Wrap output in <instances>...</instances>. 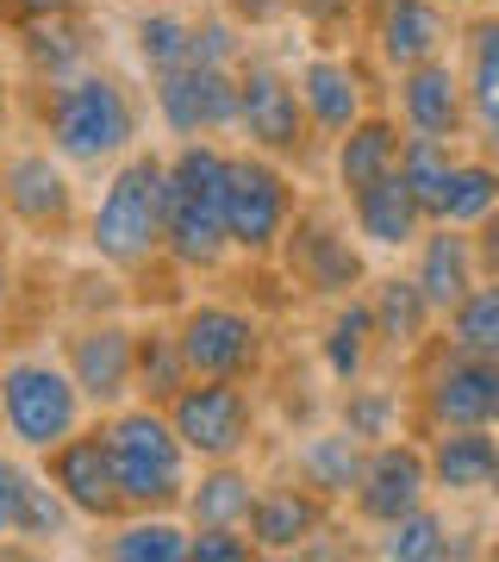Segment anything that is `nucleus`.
<instances>
[{
    "label": "nucleus",
    "instance_id": "obj_41",
    "mask_svg": "<svg viewBox=\"0 0 499 562\" xmlns=\"http://www.w3.org/2000/svg\"><path fill=\"white\" fill-rule=\"evenodd\" d=\"M287 13L306 20L313 32H325V38H338V32L362 25V0H287Z\"/></svg>",
    "mask_w": 499,
    "mask_h": 562
},
{
    "label": "nucleus",
    "instance_id": "obj_30",
    "mask_svg": "<svg viewBox=\"0 0 499 562\" xmlns=\"http://www.w3.org/2000/svg\"><path fill=\"white\" fill-rule=\"evenodd\" d=\"M375 362H381V338H375L368 294L331 301V313H325V331H319V369L331 375V387L375 375Z\"/></svg>",
    "mask_w": 499,
    "mask_h": 562
},
{
    "label": "nucleus",
    "instance_id": "obj_13",
    "mask_svg": "<svg viewBox=\"0 0 499 562\" xmlns=\"http://www.w3.org/2000/svg\"><path fill=\"white\" fill-rule=\"evenodd\" d=\"M144 88H150V120L175 144L231 138V125H238V63L188 57L162 76H144Z\"/></svg>",
    "mask_w": 499,
    "mask_h": 562
},
{
    "label": "nucleus",
    "instance_id": "obj_29",
    "mask_svg": "<svg viewBox=\"0 0 499 562\" xmlns=\"http://www.w3.org/2000/svg\"><path fill=\"white\" fill-rule=\"evenodd\" d=\"M343 213H350V225H356V238L368 244V250H387V257H406L412 244H419V232L431 220H424L419 194L394 176H381L375 188H362V194H350L343 201Z\"/></svg>",
    "mask_w": 499,
    "mask_h": 562
},
{
    "label": "nucleus",
    "instance_id": "obj_20",
    "mask_svg": "<svg viewBox=\"0 0 499 562\" xmlns=\"http://www.w3.org/2000/svg\"><path fill=\"white\" fill-rule=\"evenodd\" d=\"M338 519V506L313 494V487L299 482V475H262L257 487V506H250V538H257L262 557H306L313 543L331 531Z\"/></svg>",
    "mask_w": 499,
    "mask_h": 562
},
{
    "label": "nucleus",
    "instance_id": "obj_11",
    "mask_svg": "<svg viewBox=\"0 0 499 562\" xmlns=\"http://www.w3.org/2000/svg\"><path fill=\"white\" fill-rule=\"evenodd\" d=\"M412 431H443V425H494L499 419V357H475L456 344L431 338L412 357Z\"/></svg>",
    "mask_w": 499,
    "mask_h": 562
},
{
    "label": "nucleus",
    "instance_id": "obj_6",
    "mask_svg": "<svg viewBox=\"0 0 499 562\" xmlns=\"http://www.w3.org/2000/svg\"><path fill=\"white\" fill-rule=\"evenodd\" d=\"M0 194H7V225L20 238H32L38 250H63L69 238H81V220H88L81 181L38 132L7 138V150H0Z\"/></svg>",
    "mask_w": 499,
    "mask_h": 562
},
{
    "label": "nucleus",
    "instance_id": "obj_34",
    "mask_svg": "<svg viewBox=\"0 0 499 562\" xmlns=\"http://www.w3.org/2000/svg\"><path fill=\"white\" fill-rule=\"evenodd\" d=\"M94 550L113 562H188V519L181 513H125L94 531Z\"/></svg>",
    "mask_w": 499,
    "mask_h": 562
},
{
    "label": "nucleus",
    "instance_id": "obj_45",
    "mask_svg": "<svg viewBox=\"0 0 499 562\" xmlns=\"http://www.w3.org/2000/svg\"><path fill=\"white\" fill-rule=\"evenodd\" d=\"M475 257H480V276H499V206L475 225Z\"/></svg>",
    "mask_w": 499,
    "mask_h": 562
},
{
    "label": "nucleus",
    "instance_id": "obj_42",
    "mask_svg": "<svg viewBox=\"0 0 499 562\" xmlns=\"http://www.w3.org/2000/svg\"><path fill=\"white\" fill-rule=\"evenodd\" d=\"M88 7H94V0H0V32L57 20V13H88Z\"/></svg>",
    "mask_w": 499,
    "mask_h": 562
},
{
    "label": "nucleus",
    "instance_id": "obj_43",
    "mask_svg": "<svg viewBox=\"0 0 499 562\" xmlns=\"http://www.w3.org/2000/svg\"><path fill=\"white\" fill-rule=\"evenodd\" d=\"M219 7L243 25V32H250V38L269 32V25H281V20H294V13H287V0H219Z\"/></svg>",
    "mask_w": 499,
    "mask_h": 562
},
{
    "label": "nucleus",
    "instance_id": "obj_48",
    "mask_svg": "<svg viewBox=\"0 0 499 562\" xmlns=\"http://www.w3.org/2000/svg\"><path fill=\"white\" fill-rule=\"evenodd\" d=\"M480 557H494V562H499V531H494V538H487V550H480Z\"/></svg>",
    "mask_w": 499,
    "mask_h": 562
},
{
    "label": "nucleus",
    "instance_id": "obj_7",
    "mask_svg": "<svg viewBox=\"0 0 499 562\" xmlns=\"http://www.w3.org/2000/svg\"><path fill=\"white\" fill-rule=\"evenodd\" d=\"M275 269L287 276V288L299 301H319V306L362 294L368 276H375L368 269V244L356 238V225H350L338 194L299 206V220L287 225V238L275 250Z\"/></svg>",
    "mask_w": 499,
    "mask_h": 562
},
{
    "label": "nucleus",
    "instance_id": "obj_12",
    "mask_svg": "<svg viewBox=\"0 0 499 562\" xmlns=\"http://www.w3.org/2000/svg\"><path fill=\"white\" fill-rule=\"evenodd\" d=\"M181 443L194 462H238L262 450V387L257 382H219V375H194L169 401Z\"/></svg>",
    "mask_w": 499,
    "mask_h": 562
},
{
    "label": "nucleus",
    "instance_id": "obj_9",
    "mask_svg": "<svg viewBox=\"0 0 499 562\" xmlns=\"http://www.w3.org/2000/svg\"><path fill=\"white\" fill-rule=\"evenodd\" d=\"M175 338L188 350L194 375H219V382H269L275 369V331L257 306L225 301V294H194L175 306Z\"/></svg>",
    "mask_w": 499,
    "mask_h": 562
},
{
    "label": "nucleus",
    "instance_id": "obj_17",
    "mask_svg": "<svg viewBox=\"0 0 499 562\" xmlns=\"http://www.w3.org/2000/svg\"><path fill=\"white\" fill-rule=\"evenodd\" d=\"M387 113L399 120V132L468 144V81H462L456 50L387 76Z\"/></svg>",
    "mask_w": 499,
    "mask_h": 562
},
{
    "label": "nucleus",
    "instance_id": "obj_22",
    "mask_svg": "<svg viewBox=\"0 0 499 562\" xmlns=\"http://www.w3.org/2000/svg\"><path fill=\"white\" fill-rule=\"evenodd\" d=\"M406 257H412L406 269H412V281L424 288V301L438 306V319H450L462 306V294L480 281V257H475V232H468V225L431 220Z\"/></svg>",
    "mask_w": 499,
    "mask_h": 562
},
{
    "label": "nucleus",
    "instance_id": "obj_26",
    "mask_svg": "<svg viewBox=\"0 0 499 562\" xmlns=\"http://www.w3.org/2000/svg\"><path fill=\"white\" fill-rule=\"evenodd\" d=\"M362 462H368V443L350 438L338 419L313 425V431H299V438L287 443V475H299V482L313 487V494H325L331 506H343L356 494Z\"/></svg>",
    "mask_w": 499,
    "mask_h": 562
},
{
    "label": "nucleus",
    "instance_id": "obj_44",
    "mask_svg": "<svg viewBox=\"0 0 499 562\" xmlns=\"http://www.w3.org/2000/svg\"><path fill=\"white\" fill-rule=\"evenodd\" d=\"M20 469H25V457L0 443V543L13 538V506H20Z\"/></svg>",
    "mask_w": 499,
    "mask_h": 562
},
{
    "label": "nucleus",
    "instance_id": "obj_31",
    "mask_svg": "<svg viewBox=\"0 0 499 562\" xmlns=\"http://www.w3.org/2000/svg\"><path fill=\"white\" fill-rule=\"evenodd\" d=\"M257 462L238 457V462H200L194 469V487L181 501V519L188 525H250V506H257Z\"/></svg>",
    "mask_w": 499,
    "mask_h": 562
},
{
    "label": "nucleus",
    "instance_id": "obj_28",
    "mask_svg": "<svg viewBox=\"0 0 499 562\" xmlns=\"http://www.w3.org/2000/svg\"><path fill=\"white\" fill-rule=\"evenodd\" d=\"M475 531L450 513V501H431L424 506H412L406 519H394V525H381L375 531V557H387V562H456V557H468V550H480V543H468Z\"/></svg>",
    "mask_w": 499,
    "mask_h": 562
},
{
    "label": "nucleus",
    "instance_id": "obj_33",
    "mask_svg": "<svg viewBox=\"0 0 499 562\" xmlns=\"http://www.w3.org/2000/svg\"><path fill=\"white\" fill-rule=\"evenodd\" d=\"M194 25L200 13L194 7H175V0H138V13H132V57H138L144 76H162V69H175V63L194 57Z\"/></svg>",
    "mask_w": 499,
    "mask_h": 562
},
{
    "label": "nucleus",
    "instance_id": "obj_35",
    "mask_svg": "<svg viewBox=\"0 0 499 562\" xmlns=\"http://www.w3.org/2000/svg\"><path fill=\"white\" fill-rule=\"evenodd\" d=\"M76 531H81L76 506L50 487V475H44L38 462L25 457V469H20V506H13V543H25V550H57V543H69Z\"/></svg>",
    "mask_w": 499,
    "mask_h": 562
},
{
    "label": "nucleus",
    "instance_id": "obj_49",
    "mask_svg": "<svg viewBox=\"0 0 499 562\" xmlns=\"http://www.w3.org/2000/svg\"><path fill=\"white\" fill-rule=\"evenodd\" d=\"M475 7H480V13H499V0H475Z\"/></svg>",
    "mask_w": 499,
    "mask_h": 562
},
{
    "label": "nucleus",
    "instance_id": "obj_53",
    "mask_svg": "<svg viewBox=\"0 0 499 562\" xmlns=\"http://www.w3.org/2000/svg\"><path fill=\"white\" fill-rule=\"evenodd\" d=\"M494 425H499V419H494Z\"/></svg>",
    "mask_w": 499,
    "mask_h": 562
},
{
    "label": "nucleus",
    "instance_id": "obj_18",
    "mask_svg": "<svg viewBox=\"0 0 499 562\" xmlns=\"http://www.w3.org/2000/svg\"><path fill=\"white\" fill-rule=\"evenodd\" d=\"M294 88H299V106H306V120L319 132V144L331 150V138H343L362 113H375V81H368V63L356 50H306L294 63Z\"/></svg>",
    "mask_w": 499,
    "mask_h": 562
},
{
    "label": "nucleus",
    "instance_id": "obj_14",
    "mask_svg": "<svg viewBox=\"0 0 499 562\" xmlns=\"http://www.w3.org/2000/svg\"><path fill=\"white\" fill-rule=\"evenodd\" d=\"M57 357L69 362L81 401L94 406V419H106L125 401H138V319L88 313V319H76L57 338Z\"/></svg>",
    "mask_w": 499,
    "mask_h": 562
},
{
    "label": "nucleus",
    "instance_id": "obj_23",
    "mask_svg": "<svg viewBox=\"0 0 499 562\" xmlns=\"http://www.w3.org/2000/svg\"><path fill=\"white\" fill-rule=\"evenodd\" d=\"M368 313H375V338H381V357H399L412 362L424 344L443 331L438 306L424 301V288L412 281V269H387V276H368Z\"/></svg>",
    "mask_w": 499,
    "mask_h": 562
},
{
    "label": "nucleus",
    "instance_id": "obj_16",
    "mask_svg": "<svg viewBox=\"0 0 499 562\" xmlns=\"http://www.w3.org/2000/svg\"><path fill=\"white\" fill-rule=\"evenodd\" d=\"M431 501V462H424V438L419 431H399L387 443H368V462H362L356 494L343 501V513L356 519V531L375 538L381 525L406 519L412 506Z\"/></svg>",
    "mask_w": 499,
    "mask_h": 562
},
{
    "label": "nucleus",
    "instance_id": "obj_38",
    "mask_svg": "<svg viewBox=\"0 0 499 562\" xmlns=\"http://www.w3.org/2000/svg\"><path fill=\"white\" fill-rule=\"evenodd\" d=\"M456 157H462V144H450V138H419V132L399 138V181L419 194L424 220L438 213V194H443V181H450V169H456Z\"/></svg>",
    "mask_w": 499,
    "mask_h": 562
},
{
    "label": "nucleus",
    "instance_id": "obj_5",
    "mask_svg": "<svg viewBox=\"0 0 499 562\" xmlns=\"http://www.w3.org/2000/svg\"><path fill=\"white\" fill-rule=\"evenodd\" d=\"M94 419V406L81 401L76 375L57 350H20L0 369V443L20 457L57 450L69 431Z\"/></svg>",
    "mask_w": 499,
    "mask_h": 562
},
{
    "label": "nucleus",
    "instance_id": "obj_2",
    "mask_svg": "<svg viewBox=\"0 0 499 562\" xmlns=\"http://www.w3.org/2000/svg\"><path fill=\"white\" fill-rule=\"evenodd\" d=\"M162 238H169V150L138 144L132 157H120L100 176V194L81 220V244L100 269L138 281L150 269H169Z\"/></svg>",
    "mask_w": 499,
    "mask_h": 562
},
{
    "label": "nucleus",
    "instance_id": "obj_32",
    "mask_svg": "<svg viewBox=\"0 0 499 562\" xmlns=\"http://www.w3.org/2000/svg\"><path fill=\"white\" fill-rule=\"evenodd\" d=\"M331 419L362 443H387L399 431H412V394L381 375H362V382H343L331 394Z\"/></svg>",
    "mask_w": 499,
    "mask_h": 562
},
{
    "label": "nucleus",
    "instance_id": "obj_19",
    "mask_svg": "<svg viewBox=\"0 0 499 562\" xmlns=\"http://www.w3.org/2000/svg\"><path fill=\"white\" fill-rule=\"evenodd\" d=\"M362 38H368V57L381 63V76H399L412 63H431L443 50H456L462 20L450 0H394L362 20Z\"/></svg>",
    "mask_w": 499,
    "mask_h": 562
},
{
    "label": "nucleus",
    "instance_id": "obj_52",
    "mask_svg": "<svg viewBox=\"0 0 499 562\" xmlns=\"http://www.w3.org/2000/svg\"><path fill=\"white\" fill-rule=\"evenodd\" d=\"M450 7H456V0H450Z\"/></svg>",
    "mask_w": 499,
    "mask_h": 562
},
{
    "label": "nucleus",
    "instance_id": "obj_39",
    "mask_svg": "<svg viewBox=\"0 0 499 562\" xmlns=\"http://www.w3.org/2000/svg\"><path fill=\"white\" fill-rule=\"evenodd\" d=\"M443 338L456 350H475V357H499V276H480L462 306L443 319Z\"/></svg>",
    "mask_w": 499,
    "mask_h": 562
},
{
    "label": "nucleus",
    "instance_id": "obj_4",
    "mask_svg": "<svg viewBox=\"0 0 499 562\" xmlns=\"http://www.w3.org/2000/svg\"><path fill=\"white\" fill-rule=\"evenodd\" d=\"M100 425H106V443H113V462H120L125 506H132V513H181L200 462H194V450L181 443L169 406L125 401Z\"/></svg>",
    "mask_w": 499,
    "mask_h": 562
},
{
    "label": "nucleus",
    "instance_id": "obj_3",
    "mask_svg": "<svg viewBox=\"0 0 499 562\" xmlns=\"http://www.w3.org/2000/svg\"><path fill=\"white\" fill-rule=\"evenodd\" d=\"M225 162L231 144L219 138H188L169 144V238L162 262L181 281H206L231 269V232H225Z\"/></svg>",
    "mask_w": 499,
    "mask_h": 562
},
{
    "label": "nucleus",
    "instance_id": "obj_1",
    "mask_svg": "<svg viewBox=\"0 0 499 562\" xmlns=\"http://www.w3.org/2000/svg\"><path fill=\"white\" fill-rule=\"evenodd\" d=\"M150 125V101L125 69L100 57L63 81H25V132H38L76 176H106L132 157Z\"/></svg>",
    "mask_w": 499,
    "mask_h": 562
},
{
    "label": "nucleus",
    "instance_id": "obj_15",
    "mask_svg": "<svg viewBox=\"0 0 499 562\" xmlns=\"http://www.w3.org/2000/svg\"><path fill=\"white\" fill-rule=\"evenodd\" d=\"M50 475V487H57L63 501L76 506V519L88 525V531H100V525L125 519L132 506H125V487H120V462H113V443H106V425L88 419L81 431H69V438L57 443V450H44V457H32Z\"/></svg>",
    "mask_w": 499,
    "mask_h": 562
},
{
    "label": "nucleus",
    "instance_id": "obj_10",
    "mask_svg": "<svg viewBox=\"0 0 499 562\" xmlns=\"http://www.w3.org/2000/svg\"><path fill=\"white\" fill-rule=\"evenodd\" d=\"M231 138L250 144V150H269L281 162H294V169H306L325 150L313 120H306V106H299L294 69L281 57H269V50H257V44L238 63V125H231Z\"/></svg>",
    "mask_w": 499,
    "mask_h": 562
},
{
    "label": "nucleus",
    "instance_id": "obj_21",
    "mask_svg": "<svg viewBox=\"0 0 499 562\" xmlns=\"http://www.w3.org/2000/svg\"><path fill=\"white\" fill-rule=\"evenodd\" d=\"M424 462H431V494L450 506L487 501L499 475V425H443L424 431Z\"/></svg>",
    "mask_w": 499,
    "mask_h": 562
},
{
    "label": "nucleus",
    "instance_id": "obj_24",
    "mask_svg": "<svg viewBox=\"0 0 499 562\" xmlns=\"http://www.w3.org/2000/svg\"><path fill=\"white\" fill-rule=\"evenodd\" d=\"M13 50H20L25 81H63V76H76V69L106 57L94 13H57V20L20 25V32H13Z\"/></svg>",
    "mask_w": 499,
    "mask_h": 562
},
{
    "label": "nucleus",
    "instance_id": "obj_40",
    "mask_svg": "<svg viewBox=\"0 0 499 562\" xmlns=\"http://www.w3.org/2000/svg\"><path fill=\"white\" fill-rule=\"evenodd\" d=\"M250 525H188V562H257Z\"/></svg>",
    "mask_w": 499,
    "mask_h": 562
},
{
    "label": "nucleus",
    "instance_id": "obj_25",
    "mask_svg": "<svg viewBox=\"0 0 499 562\" xmlns=\"http://www.w3.org/2000/svg\"><path fill=\"white\" fill-rule=\"evenodd\" d=\"M456 63H462V81H468V144L499 157V13L462 20Z\"/></svg>",
    "mask_w": 499,
    "mask_h": 562
},
{
    "label": "nucleus",
    "instance_id": "obj_51",
    "mask_svg": "<svg viewBox=\"0 0 499 562\" xmlns=\"http://www.w3.org/2000/svg\"><path fill=\"white\" fill-rule=\"evenodd\" d=\"M0 369H7V357H0Z\"/></svg>",
    "mask_w": 499,
    "mask_h": 562
},
{
    "label": "nucleus",
    "instance_id": "obj_46",
    "mask_svg": "<svg viewBox=\"0 0 499 562\" xmlns=\"http://www.w3.org/2000/svg\"><path fill=\"white\" fill-rule=\"evenodd\" d=\"M13 113H20V106H13V81L0 76V150H7V138H13Z\"/></svg>",
    "mask_w": 499,
    "mask_h": 562
},
{
    "label": "nucleus",
    "instance_id": "obj_50",
    "mask_svg": "<svg viewBox=\"0 0 499 562\" xmlns=\"http://www.w3.org/2000/svg\"><path fill=\"white\" fill-rule=\"evenodd\" d=\"M487 501H494V506H499V475H494V487H487Z\"/></svg>",
    "mask_w": 499,
    "mask_h": 562
},
{
    "label": "nucleus",
    "instance_id": "obj_37",
    "mask_svg": "<svg viewBox=\"0 0 499 562\" xmlns=\"http://www.w3.org/2000/svg\"><path fill=\"white\" fill-rule=\"evenodd\" d=\"M494 206H499V157H487V150H462L456 169H450V181H443L438 213H431V220L468 225V232H475Z\"/></svg>",
    "mask_w": 499,
    "mask_h": 562
},
{
    "label": "nucleus",
    "instance_id": "obj_47",
    "mask_svg": "<svg viewBox=\"0 0 499 562\" xmlns=\"http://www.w3.org/2000/svg\"><path fill=\"white\" fill-rule=\"evenodd\" d=\"M7 232H13V225H7V194H0V244H7Z\"/></svg>",
    "mask_w": 499,
    "mask_h": 562
},
{
    "label": "nucleus",
    "instance_id": "obj_36",
    "mask_svg": "<svg viewBox=\"0 0 499 562\" xmlns=\"http://www.w3.org/2000/svg\"><path fill=\"white\" fill-rule=\"evenodd\" d=\"M188 382H194V369L175 338V319H138V401L169 406Z\"/></svg>",
    "mask_w": 499,
    "mask_h": 562
},
{
    "label": "nucleus",
    "instance_id": "obj_27",
    "mask_svg": "<svg viewBox=\"0 0 499 562\" xmlns=\"http://www.w3.org/2000/svg\"><path fill=\"white\" fill-rule=\"evenodd\" d=\"M399 120L387 113V106H375V113H362L343 138H331V194L338 201H350V194H362V188H375L381 176H394L399 169Z\"/></svg>",
    "mask_w": 499,
    "mask_h": 562
},
{
    "label": "nucleus",
    "instance_id": "obj_8",
    "mask_svg": "<svg viewBox=\"0 0 499 562\" xmlns=\"http://www.w3.org/2000/svg\"><path fill=\"white\" fill-rule=\"evenodd\" d=\"M306 206V188H299L294 162L269 157V150H250V144H231V162H225V232H231V257L262 269L275 262L287 225L299 220Z\"/></svg>",
    "mask_w": 499,
    "mask_h": 562
}]
</instances>
